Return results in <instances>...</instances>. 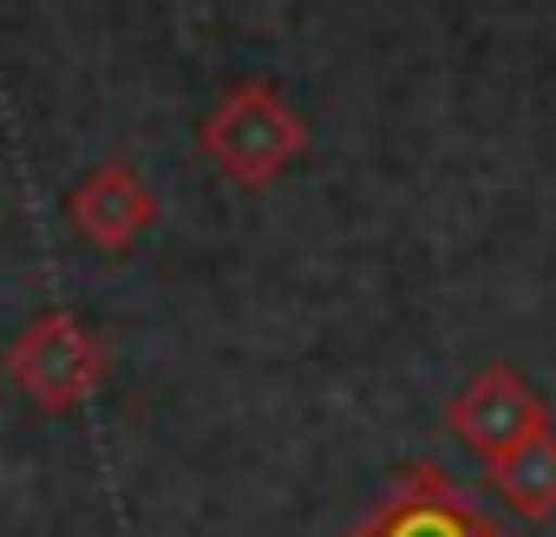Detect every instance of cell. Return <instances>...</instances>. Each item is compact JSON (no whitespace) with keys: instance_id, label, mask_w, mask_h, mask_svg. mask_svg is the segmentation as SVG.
<instances>
[{"instance_id":"cell-3","label":"cell","mask_w":556,"mask_h":537,"mask_svg":"<svg viewBox=\"0 0 556 537\" xmlns=\"http://www.w3.org/2000/svg\"><path fill=\"white\" fill-rule=\"evenodd\" d=\"M157 216H164V203H157L151 177H144L138 164H125V158H105L99 171H86V177L73 184V197H66L73 236H86L105 262H125V255L157 229Z\"/></svg>"},{"instance_id":"cell-1","label":"cell","mask_w":556,"mask_h":537,"mask_svg":"<svg viewBox=\"0 0 556 537\" xmlns=\"http://www.w3.org/2000/svg\"><path fill=\"white\" fill-rule=\"evenodd\" d=\"M197 145H203V158H210L229 184L262 190V184H275V177H282V171L308 151V118L282 99V86L242 79V86H229V92L203 112Z\"/></svg>"},{"instance_id":"cell-5","label":"cell","mask_w":556,"mask_h":537,"mask_svg":"<svg viewBox=\"0 0 556 537\" xmlns=\"http://www.w3.org/2000/svg\"><path fill=\"white\" fill-rule=\"evenodd\" d=\"M348 537H504L439 465H406L400 472V485H393V498L361 524V530H348Z\"/></svg>"},{"instance_id":"cell-6","label":"cell","mask_w":556,"mask_h":537,"mask_svg":"<svg viewBox=\"0 0 556 537\" xmlns=\"http://www.w3.org/2000/svg\"><path fill=\"white\" fill-rule=\"evenodd\" d=\"M491 491L517 517H556V433H536L517 452L491 459Z\"/></svg>"},{"instance_id":"cell-4","label":"cell","mask_w":556,"mask_h":537,"mask_svg":"<svg viewBox=\"0 0 556 537\" xmlns=\"http://www.w3.org/2000/svg\"><path fill=\"white\" fill-rule=\"evenodd\" d=\"M452 433H458L471 452L504 459V452H517L523 439L549 433V400H543L510 361H491V367H478V374L458 387V400H452Z\"/></svg>"},{"instance_id":"cell-2","label":"cell","mask_w":556,"mask_h":537,"mask_svg":"<svg viewBox=\"0 0 556 537\" xmlns=\"http://www.w3.org/2000/svg\"><path fill=\"white\" fill-rule=\"evenodd\" d=\"M105 374H112V354H105V341L73 315V309H47V315H34L21 335H14V348H8V380L40 407V413H79L99 387H105Z\"/></svg>"}]
</instances>
